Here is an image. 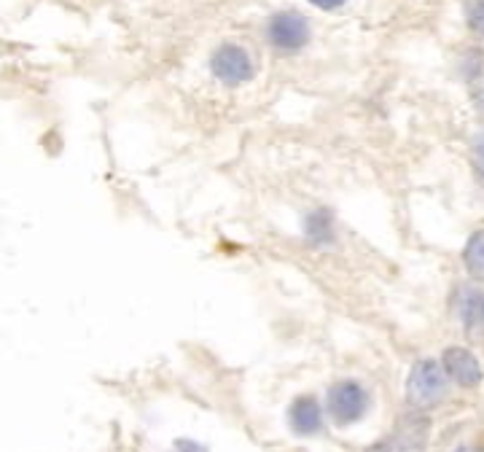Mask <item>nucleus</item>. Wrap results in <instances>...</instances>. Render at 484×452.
<instances>
[{"label":"nucleus","instance_id":"20e7f679","mask_svg":"<svg viewBox=\"0 0 484 452\" xmlns=\"http://www.w3.org/2000/svg\"><path fill=\"white\" fill-rule=\"evenodd\" d=\"M366 407H369V396L358 383L342 380V383H334L329 388L326 410L337 426H350V423L361 421L366 415Z\"/></svg>","mask_w":484,"mask_h":452},{"label":"nucleus","instance_id":"9b49d317","mask_svg":"<svg viewBox=\"0 0 484 452\" xmlns=\"http://www.w3.org/2000/svg\"><path fill=\"white\" fill-rule=\"evenodd\" d=\"M474 102H477V108L484 113V75H480L477 84H474Z\"/></svg>","mask_w":484,"mask_h":452},{"label":"nucleus","instance_id":"f8f14e48","mask_svg":"<svg viewBox=\"0 0 484 452\" xmlns=\"http://www.w3.org/2000/svg\"><path fill=\"white\" fill-rule=\"evenodd\" d=\"M175 452H205L199 445H194V442H178L175 445Z\"/></svg>","mask_w":484,"mask_h":452},{"label":"nucleus","instance_id":"1a4fd4ad","mask_svg":"<svg viewBox=\"0 0 484 452\" xmlns=\"http://www.w3.org/2000/svg\"><path fill=\"white\" fill-rule=\"evenodd\" d=\"M471 162H474L477 175L484 181V132H480V135L474 137V146H471Z\"/></svg>","mask_w":484,"mask_h":452},{"label":"nucleus","instance_id":"ddd939ff","mask_svg":"<svg viewBox=\"0 0 484 452\" xmlns=\"http://www.w3.org/2000/svg\"><path fill=\"white\" fill-rule=\"evenodd\" d=\"M482 315H484V305H482Z\"/></svg>","mask_w":484,"mask_h":452},{"label":"nucleus","instance_id":"f257e3e1","mask_svg":"<svg viewBox=\"0 0 484 452\" xmlns=\"http://www.w3.org/2000/svg\"><path fill=\"white\" fill-rule=\"evenodd\" d=\"M447 396V372L442 361L423 359L412 367L407 380V404L418 412L434 410Z\"/></svg>","mask_w":484,"mask_h":452},{"label":"nucleus","instance_id":"f03ea898","mask_svg":"<svg viewBox=\"0 0 484 452\" xmlns=\"http://www.w3.org/2000/svg\"><path fill=\"white\" fill-rule=\"evenodd\" d=\"M310 19L299 11H277L267 22V38L269 43L283 54H296L310 43Z\"/></svg>","mask_w":484,"mask_h":452},{"label":"nucleus","instance_id":"423d86ee","mask_svg":"<svg viewBox=\"0 0 484 452\" xmlns=\"http://www.w3.org/2000/svg\"><path fill=\"white\" fill-rule=\"evenodd\" d=\"M288 421H291V429H294L299 437H312V434H318L321 426H323V410H321V404H318L315 396H299V399L291 404Z\"/></svg>","mask_w":484,"mask_h":452},{"label":"nucleus","instance_id":"0eeeda50","mask_svg":"<svg viewBox=\"0 0 484 452\" xmlns=\"http://www.w3.org/2000/svg\"><path fill=\"white\" fill-rule=\"evenodd\" d=\"M463 267L471 280L484 283V229L474 232L463 248Z\"/></svg>","mask_w":484,"mask_h":452},{"label":"nucleus","instance_id":"39448f33","mask_svg":"<svg viewBox=\"0 0 484 452\" xmlns=\"http://www.w3.org/2000/svg\"><path fill=\"white\" fill-rule=\"evenodd\" d=\"M442 367H444L447 377L453 383H458L461 388H477L484 377L480 359L469 348H458V345L447 348L442 356Z\"/></svg>","mask_w":484,"mask_h":452},{"label":"nucleus","instance_id":"9d476101","mask_svg":"<svg viewBox=\"0 0 484 452\" xmlns=\"http://www.w3.org/2000/svg\"><path fill=\"white\" fill-rule=\"evenodd\" d=\"M315 8H321V11H337V8H342L348 0H310Z\"/></svg>","mask_w":484,"mask_h":452},{"label":"nucleus","instance_id":"6e6552de","mask_svg":"<svg viewBox=\"0 0 484 452\" xmlns=\"http://www.w3.org/2000/svg\"><path fill=\"white\" fill-rule=\"evenodd\" d=\"M466 19H469L474 32H482L484 35V0H471L466 5Z\"/></svg>","mask_w":484,"mask_h":452},{"label":"nucleus","instance_id":"7ed1b4c3","mask_svg":"<svg viewBox=\"0 0 484 452\" xmlns=\"http://www.w3.org/2000/svg\"><path fill=\"white\" fill-rule=\"evenodd\" d=\"M210 70L226 86H240V84L251 81L253 73H256L248 49L240 46V43H221L210 54Z\"/></svg>","mask_w":484,"mask_h":452}]
</instances>
